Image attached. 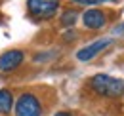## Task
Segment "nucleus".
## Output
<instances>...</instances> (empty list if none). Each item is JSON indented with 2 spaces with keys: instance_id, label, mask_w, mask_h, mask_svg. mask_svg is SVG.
<instances>
[{
  "instance_id": "f257e3e1",
  "label": "nucleus",
  "mask_w": 124,
  "mask_h": 116,
  "mask_svg": "<svg viewBox=\"0 0 124 116\" xmlns=\"http://www.w3.org/2000/svg\"><path fill=\"white\" fill-rule=\"evenodd\" d=\"M90 87L101 97L109 99H116L124 95V80L115 78L111 74H95L90 78Z\"/></svg>"
},
{
  "instance_id": "f03ea898",
  "label": "nucleus",
  "mask_w": 124,
  "mask_h": 116,
  "mask_svg": "<svg viewBox=\"0 0 124 116\" xmlns=\"http://www.w3.org/2000/svg\"><path fill=\"white\" fill-rule=\"evenodd\" d=\"M14 105H16V116H42V103L31 91L21 93Z\"/></svg>"
},
{
  "instance_id": "7ed1b4c3",
  "label": "nucleus",
  "mask_w": 124,
  "mask_h": 116,
  "mask_svg": "<svg viewBox=\"0 0 124 116\" xmlns=\"http://www.w3.org/2000/svg\"><path fill=\"white\" fill-rule=\"evenodd\" d=\"M27 10L36 19H52L59 10V0H27Z\"/></svg>"
},
{
  "instance_id": "20e7f679",
  "label": "nucleus",
  "mask_w": 124,
  "mask_h": 116,
  "mask_svg": "<svg viewBox=\"0 0 124 116\" xmlns=\"http://www.w3.org/2000/svg\"><path fill=\"white\" fill-rule=\"evenodd\" d=\"M113 44V40L111 38H99V40H95V42L88 44V46H84L82 50H78L77 51V59L78 61H90V59H93L99 51H103L105 48H109Z\"/></svg>"
},
{
  "instance_id": "39448f33",
  "label": "nucleus",
  "mask_w": 124,
  "mask_h": 116,
  "mask_svg": "<svg viewBox=\"0 0 124 116\" xmlns=\"http://www.w3.org/2000/svg\"><path fill=\"white\" fill-rule=\"evenodd\" d=\"M82 23H84L86 29H90V30H99V29L105 27L107 17H105V14H103L101 10L92 8V10H86V12L82 14Z\"/></svg>"
},
{
  "instance_id": "423d86ee",
  "label": "nucleus",
  "mask_w": 124,
  "mask_h": 116,
  "mask_svg": "<svg viewBox=\"0 0 124 116\" xmlns=\"http://www.w3.org/2000/svg\"><path fill=\"white\" fill-rule=\"evenodd\" d=\"M25 59V53L21 50H8L0 55V71L2 72H8V71H14L17 69Z\"/></svg>"
},
{
  "instance_id": "0eeeda50",
  "label": "nucleus",
  "mask_w": 124,
  "mask_h": 116,
  "mask_svg": "<svg viewBox=\"0 0 124 116\" xmlns=\"http://www.w3.org/2000/svg\"><path fill=\"white\" fill-rule=\"evenodd\" d=\"M14 107V95L10 89H0V114H8Z\"/></svg>"
},
{
  "instance_id": "6e6552de",
  "label": "nucleus",
  "mask_w": 124,
  "mask_h": 116,
  "mask_svg": "<svg viewBox=\"0 0 124 116\" xmlns=\"http://www.w3.org/2000/svg\"><path fill=\"white\" fill-rule=\"evenodd\" d=\"M77 17H78V14L75 12V10H67V12H63L61 25H63V27H67V29H71V27L77 23Z\"/></svg>"
},
{
  "instance_id": "1a4fd4ad",
  "label": "nucleus",
  "mask_w": 124,
  "mask_h": 116,
  "mask_svg": "<svg viewBox=\"0 0 124 116\" xmlns=\"http://www.w3.org/2000/svg\"><path fill=\"white\" fill-rule=\"evenodd\" d=\"M75 4H82V6H93V4H101V2H109V0H71Z\"/></svg>"
},
{
  "instance_id": "9d476101",
  "label": "nucleus",
  "mask_w": 124,
  "mask_h": 116,
  "mask_svg": "<svg viewBox=\"0 0 124 116\" xmlns=\"http://www.w3.org/2000/svg\"><path fill=\"white\" fill-rule=\"evenodd\" d=\"M54 116H73V114H69V112H55Z\"/></svg>"
}]
</instances>
